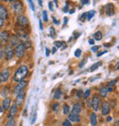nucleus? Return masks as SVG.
I'll list each match as a JSON object with an SVG mask.
<instances>
[{
	"label": "nucleus",
	"instance_id": "c9c22d12",
	"mask_svg": "<svg viewBox=\"0 0 119 126\" xmlns=\"http://www.w3.org/2000/svg\"><path fill=\"white\" fill-rule=\"evenodd\" d=\"M42 14H43V20H44V21H48V14H47V11H45V10H44L43 12H42Z\"/></svg>",
	"mask_w": 119,
	"mask_h": 126
},
{
	"label": "nucleus",
	"instance_id": "37998d69",
	"mask_svg": "<svg viewBox=\"0 0 119 126\" xmlns=\"http://www.w3.org/2000/svg\"><path fill=\"white\" fill-rule=\"evenodd\" d=\"M4 26V19L0 17V28H2Z\"/></svg>",
	"mask_w": 119,
	"mask_h": 126
},
{
	"label": "nucleus",
	"instance_id": "f704fd0d",
	"mask_svg": "<svg viewBox=\"0 0 119 126\" xmlns=\"http://www.w3.org/2000/svg\"><path fill=\"white\" fill-rule=\"evenodd\" d=\"M52 110H53L54 111H58V110H59V103L52 104Z\"/></svg>",
	"mask_w": 119,
	"mask_h": 126
},
{
	"label": "nucleus",
	"instance_id": "4c0bfd02",
	"mask_svg": "<svg viewBox=\"0 0 119 126\" xmlns=\"http://www.w3.org/2000/svg\"><path fill=\"white\" fill-rule=\"evenodd\" d=\"M100 48V46H94V47H92V51H94V52H96Z\"/></svg>",
	"mask_w": 119,
	"mask_h": 126
},
{
	"label": "nucleus",
	"instance_id": "09e8293b",
	"mask_svg": "<svg viewBox=\"0 0 119 126\" xmlns=\"http://www.w3.org/2000/svg\"><path fill=\"white\" fill-rule=\"evenodd\" d=\"M98 78H100V75H97V77H95V78H92V79H90V81H94V79H98Z\"/></svg>",
	"mask_w": 119,
	"mask_h": 126
},
{
	"label": "nucleus",
	"instance_id": "9d476101",
	"mask_svg": "<svg viewBox=\"0 0 119 126\" xmlns=\"http://www.w3.org/2000/svg\"><path fill=\"white\" fill-rule=\"evenodd\" d=\"M14 54H15V52L12 49V47H10V46H6V48H5V57H6V60H11L13 56H14Z\"/></svg>",
	"mask_w": 119,
	"mask_h": 126
},
{
	"label": "nucleus",
	"instance_id": "bb28decb",
	"mask_svg": "<svg viewBox=\"0 0 119 126\" xmlns=\"http://www.w3.org/2000/svg\"><path fill=\"white\" fill-rule=\"evenodd\" d=\"M70 112V107L69 105H67V104H65L64 105V107H63V114H69Z\"/></svg>",
	"mask_w": 119,
	"mask_h": 126
},
{
	"label": "nucleus",
	"instance_id": "864d4df0",
	"mask_svg": "<svg viewBox=\"0 0 119 126\" xmlns=\"http://www.w3.org/2000/svg\"><path fill=\"white\" fill-rule=\"evenodd\" d=\"M53 22L55 23V24H57V25H59V24H60V21H58V20H56V19L54 18V17H53Z\"/></svg>",
	"mask_w": 119,
	"mask_h": 126
},
{
	"label": "nucleus",
	"instance_id": "7ed1b4c3",
	"mask_svg": "<svg viewBox=\"0 0 119 126\" xmlns=\"http://www.w3.org/2000/svg\"><path fill=\"white\" fill-rule=\"evenodd\" d=\"M14 52H15V55H16L18 58H23L24 56H25L26 47L24 46V44L20 43L19 46H17V47H15Z\"/></svg>",
	"mask_w": 119,
	"mask_h": 126
},
{
	"label": "nucleus",
	"instance_id": "4d7b16f0",
	"mask_svg": "<svg viewBox=\"0 0 119 126\" xmlns=\"http://www.w3.org/2000/svg\"><path fill=\"white\" fill-rule=\"evenodd\" d=\"M115 126H119V120H117L116 123H115Z\"/></svg>",
	"mask_w": 119,
	"mask_h": 126
},
{
	"label": "nucleus",
	"instance_id": "20e7f679",
	"mask_svg": "<svg viewBox=\"0 0 119 126\" xmlns=\"http://www.w3.org/2000/svg\"><path fill=\"white\" fill-rule=\"evenodd\" d=\"M27 84H28V82L25 81V80H22V81L19 82L18 84H17L15 87H14V90H13V93L14 94H19L20 92H23V90L26 88V86H27Z\"/></svg>",
	"mask_w": 119,
	"mask_h": 126
},
{
	"label": "nucleus",
	"instance_id": "9b49d317",
	"mask_svg": "<svg viewBox=\"0 0 119 126\" xmlns=\"http://www.w3.org/2000/svg\"><path fill=\"white\" fill-rule=\"evenodd\" d=\"M9 41H10L11 46H13V47H16L17 46H19V45L21 43V41H20V39L19 38V37L16 36V35H11L9 37Z\"/></svg>",
	"mask_w": 119,
	"mask_h": 126
},
{
	"label": "nucleus",
	"instance_id": "473e14b6",
	"mask_svg": "<svg viewBox=\"0 0 119 126\" xmlns=\"http://www.w3.org/2000/svg\"><path fill=\"white\" fill-rule=\"evenodd\" d=\"M81 50L80 48H78V49H76L75 52H74V56H75L76 58H79L81 56Z\"/></svg>",
	"mask_w": 119,
	"mask_h": 126
},
{
	"label": "nucleus",
	"instance_id": "a211bd4d",
	"mask_svg": "<svg viewBox=\"0 0 119 126\" xmlns=\"http://www.w3.org/2000/svg\"><path fill=\"white\" fill-rule=\"evenodd\" d=\"M81 111V104H80V103H75L74 105H73V107H72V111H71V112L80 115Z\"/></svg>",
	"mask_w": 119,
	"mask_h": 126
},
{
	"label": "nucleus",
	"instance_id": "5fc2aeb1",
	"mask_svg": "<svg viewBox=\"0 0 119 126\" xmlns=\"http://www.w3.org/2000/svg\"><path fill=\"white\" fill-rule=\"evenodd\" d=\"M56 50H57L56 47H53V48H52V54H54V53H55V52H56Z\"/></svg>",
	"mask_w": 119,
	"mask_h": 126
},
{
	"label": "nucleus",
	"instance_id": "412c9836",
	"mask_svg": "<svg viewBox=\"0 0 119 126\" xmlns=\"http://www.w3.org/2000/svg\"><path fill=\"white\" fill-rule=\"evenodd\" d=\"M90 123H91V125L93 126H96L97 125V119H96V114L93 112V113L90 115Z\"/></svg>",
	"mask_w": 119,
	"mask_h": 126
},
{
	"label": "nucleus",
	"instance_id": "423d86ee",
	"mask_svg": "<svg viewBox=\"0 0 119 126\" xmlns=\"http://www.w3.org/2000/svg\"><path fill=\"white\" fill-rule=\"evenodd\" d=\"M101 104V100L98 95H94L93 97V100H92V107L94 110H99V107H100Z\"/></svg>",
	"mask_w": 119,
	"mask_h": 126
},
{
	"label": "nucleus",
	"instance_id": "c756f323",
	"mask_svg": "<svg viewBox=\"0 0 119 126\" xmlns=\"http://www.w3.org/2000/svg\"><path fill=\"white\" fill-rule=\"evenodd\" d=\"M94 10H92V11H90V12L87 13V19L88 20H91L92 18H93V16H94Z\"/></svg>",
	"mask_w": 119,
	"mask_h": 126
},
{
	"label": "nucleus",
	"instance_id": "f8f14e48",
	"mask_svg": "<svg viewBox=\"0 0 119 126\" xmlns=\"http://www.w3.org/2000/svg\"><path fill=\"white\" fill-rule=\"evenodd\" d=\"M105 12H106L107 16H113L115 14V6L113 4H108L106 6H105Z\"/></svg>",
	"mask_w": 119,
	"mask_h": 126
},
{
	"label": "nucleus",
	"instance_id": "2eb2a0df",
	"mask_svg": "<svg viewBox=\"0 0 119 126\" xmlns=\"http://www.w3.org/2000/svg\"><path fill=\"white\" fill-rule=\"evenodd\" d=\"M17 112H18V106L16 104H12L10 107L9 113H8V118H13L17 114Z\"/></svg>",
	"mask_w": 119,
	"mask_h": 126
},
{
	"label": "nucleus",
	"instance_id": "6e6d98bb",
	"mask_svg": "<svg viewBox=\"0 0 119 126\" xmlns=\"http://www.w3.org/2000/svg\"><path fill=\"white\" fill-rule=\"evenodd\" d=\"M40 29H43V27H42V24H41V20H40Z\"/></svg>",
	"mask_w": 119,
	"mask_h": 126
},
{
	"label": "nucleus",
	"instance_id": "f3484780",
	"mask_svg": "<svg viewBox=\"0 0 119 126\" xmlns=\"http://www.w3.org/2000/svg\"><path fill=\"white\" fill-rule=\"evenodd\" d=\"M10 104H11V99L9 97L5 98L3 102H2V108L4 110H7L10 107Z\"/></svg>",
	"mask_w": 119,
	"mask_h": 126
},
{
	"label": "nucleus",
	"instance_id": "c03bdc74",
	"mask_svg": "<svg viewBox=\"0 0 119 126\" xmlns=\"http://www.w3.org/2000/svg\"><path fill=\"white\" fill-rule=\"evenodd\" d=\"M104 53H106V51H105V50H104V51H102V52H100V53H98V54H97V57H100V56L103 55Z\"/></svg>",
	"mask_w": 119,
	"mask_h": 126
},
{
	"label": "nucleus",
	"instance_id": "79ce46f5",
	"mask_svg": "<svg viewBox=\"0 0 119 126\" xmlns=\"http://www.w3.org/2000/svg\"><path fill=\"white\" fill-rule=\"evenodd\" d=\"M49 7H50V11H53V6H52V2H50V3H49Z\"/></svg>",
	"mask_w": 119,
	"mask_h": 126
},
{
	"label": "nucleus",
	"instance_id": "c85d7f7f",
	"mask_svg": "<svg viewBox=\"0 0 119 126\" xmlns=\"http://www.w3.org/2000/svg\"><path fill=\"white\" fill-rule=\"evenodd\" d=\"M3 91H4V92H2V95H3V96H5V97L6 98L7 94L9 93V88H8V87H5V88L3 89Z\"/></svg>",
	"mask_w": 119,
	"mask_h": 126
},
{
	"label": "nucleus",
	"instance_id": "49530a36",
	"mask_svg": "<svg viewBox=\"0 0 119 126\" xmlns=\"http://www.w3.org/2000/svg\"><path fill=\"white\" fill-rule=\"evenodd\" d=\"M63 12H68V3L66 5V6L63 8Z\"/></svg>",
	"mask_w": 119,
	"mask_h": 126
},
{
	"label": "nucleus",
	"instance_id": "ea45409f",
	"mask_svg": "<svg viewBox=\"0 0 119 126\" xmlns=\"http://www.w3.org/2000/svg\"><path fill=\"white\" fill-rule=\"evenodd\" d=\"M28 3H29V6H30V7H31V9L34 11L35 7H34V5H33V2H32V1H28Z\"/></svg>",
	"mask_w": 119,
	"mask_h": 126
},
{
	"label": "nucleus",
	"instance_id": "1a4fd4ad",
	"mask_svg": "<svg viewBox=\"0 0 119 126\" xmlns=\"http://www.w3.org/2000/svg\"><path fill=\"white\" fill-rule=\"evenodd\" d=\"M25 97H26V94L24 92H20L19 94L17 95L16 103H15L17 106H21L22 104H23V102H24V101H25Z\"/></svg>",
	"mask_w": 119,
	"mask_h": 126
},
{
	"label": "nucleus",
	"instance_id": "e2e57ef3",
	"mask_svg": "<svg viewBox=\"0 0 119 126\" xmlns=\"http://www.w3.org/2000/svg\"><path fill=\"white\" fill-rule=\"evenodd\" d=\"M74 10H75V9H72V11H70V13H71V14H72V13H74Z\"/></svg>",
	"mask_w": 119,
	"mask_h": 126
},
{
	"label": "nucleus",
	"instance_id": "ddd939ff",
	"mask_svg": "<svg viewBox=\"0 0 119 126\" xmlns=\"http://www.w3.org/2000/svg\"><path fill=\"white\" fill-rule=\"evenodd\" d=\"M80 115L78 114H75V113H72V112H70L69 113V118H68V120L70 122H72V123H79L80 122Z\"/></svg>",
	"mask_w": 119,
	"mask_h": 126
},
{
	"label": "nucleus",
	"instance_id": "b1692460",
	"mask_svg": "<svg viewBox=\"0 0 119 126\" xmlns=\"http://www.w3.org/2000/svg\"><path fill=\"white\" fill-rule=\"evenodd\" d=\"M116 83V80H112L111 82L108 83V85H107V89H108V92H113V86L115 85Z\"/></svg>",
	"mask_w": 119,
	"mask_h": 126
},
{
	"label": "nucleus",
	"instance_id": "5701e85b",
	"mask_svg": "<svg viewBox=\"0 0 119 126\" xmlns=\"http://www.w3.org/2000/svg\"><path fill=\"white\" fill-rule=\"evenodd\" d=\"M94 39H96V40H101L102 38H103V34H102V32L97 31L96 33H94Z\"/></svg>",
	"mask_w": 119,
	"mask_h": 126
},
{
	"label": "nucleus",
	"instance_id": "680f3d73",
	"mask_svg": "<svg viewBox=\"0 0 119 126\" xmlns=\"http://www.w3.org/2000/svg\"><path fill=\"white\" fill-rule=\"evenodd\" d=\"M2 111H3V108H2V106H1V105H0V113H1V112H2Z\"/></svg>",
	"mask_w": 119,
	"mask_h": 126
},
{
	"label": "nucleus",
	"instance_id": "72a5a7b5",
	"mask_svg": "<svg viewBox=\"0 0 119 126\" xmlns=\"http://www.w3.org/2000/svg\"><path fill=\"white\" fill-rule=\"evenodd\" d=\"M90 94H91V91H90V90H87V91L83 93V98H84V99H87V98L90 96Z\"/></svg>",
	"mask_w": 119,
	"mask_h": 126
},
{
	"label": "nucleus",
	"instance_id": "39448f33",
	"mask_svg": "<svg viewBox=\"0 0 119 126\" xmlns=\"http://www.w3.org/2000/svg\"><path fill=\"white\" fill-rule=\"evenodd\" d=\"M12 9L14 10V13L16 15L20 16V14L23 12V4L21 2H14L12 6Z\"/></svg>",
	"mask_w": 119,
	"mask_h": 126
},
{
	"label": "nucleus",
	"instance_id": "f03ea898",
	"mask_svg": "<svg viewBox=\"0 0 119 126\" xmlns=\"http://www.w3.org/2000/svg\"><path fill=\"white\" fill-rule=\"evenodd\" d=\"M19 38L20 39L22 44H24L26 47H31V42H30V39H29V37H28V35L27 34V32L24 31V30H22V29H19L18 30V35H17Z\"/></svg>",
	"mask_w": 119,
	"mask_h": 126
},
{
	"label": "nucleus",
	"instance_id": "3c124183",
	"mask_svg": "<svg viewBox=\"0 0 119 126\" xmlns=\"http://www.w3.org/2000/svg\"><path fill=\"white\" fill-rule=\"evenodd\" d=\"M85 62H86L85 60H82V62H81V64H80V66H79V67H80V68H82V66H83V65L85 64Z\"/></svg>",
	"mask_w": 119,
	"mask_h": 126
},
{
	"label": "nucleus",
	"instance_id": "052dcab7",
	"mask_svg": "<svg viewBox=\"0 0 119 126\" xmlns=\"http://www.w3.org/2000/svg\"><path fill=\"white\" fill-rule=\"evenodd\" d=\"M81 3L83 4V5L84 4H89V1H81Z\"/></svg>",
	"mask_w": 119,
	"mask_h": 126
},
{
	"label": "nucleus",
	"instance_id": "6e6552de",
	"mask_svg": "<svg viewBox=\"0 0 119 126\" xmlns=\"http://www.w3.org/2000/svg\"><path fill=\"white\" fill-rule=\"evenodd\" d=\"M10 76V71L8 69H5L2 71V72L0 73V82L2 83V82H5L6 81L7 79H8V78H9Z\"/></svg>",
	"mask_w": 119,
	"mask_h": 126
},
{
	"label": "nucleus",
	"instance_id": "6ab92c4d",
	"mask_svg": "<svg viewBox=\"0 0 119 126\" xmlns=\"http://www.w3.org/2000/svg\"><path fill=\"white\" fill-rule=\"evenodd\" d=\"M9 38V34H8V31H3L0 33V41L5 43Z\"/></svg>",
	"mask_w": 119,
	"mask_h": 126
},
{
	"label": "nucleus",
	"instance_id": "13d9d810",
	"mask_svg": "<svg viewBox=\"0 0 119 126\" xmlns=\"http://www.w3.org/2000/svg\"><path fill=\"white\" fill-rule=\"evenodd\" d=\"M67 22H68V18H67V17H65V18H64V25H66V24H67Z\"/></svg>",
	"mask_w": 119,
	"mask_h": 126
},
{
	"label": "nucleus",
	"instance_id": "0e129e2a",
	"mask_svg": "<svg viewBox=\"0 0 119 126\" xmlns=\"http://www.w3.org/2000/svg\"><path fill=\"white\" fill-rule=\"evenodd\" d=\"M39 4H40V6H42V1H39Z\"/></svg>",
	"mask_w": 119,
	"mask_h": 126
},
{
	"label": "nucleus",
	"instance_id": "aec40b11",
	"mask_svg": "<svg viewBox=\"0 0 119 126\" xmlns=\"http://www.w3.org/2000/svg\"><path fill=\"white\" fill-rule=\"evenodd\" d=\"M108 89H107V87H103V88H101L100 90H99V94H100V96L102 98H105L107 96V94H108Z\"/></svg>",
	"mask_w": 119,
	"mask_h": 126
},
{
	"label": "nucleus",
	"instance_id": "58836bf2",
	"mask_svg": "<svg viewBox=\"0 0 119 126\" xmlns=\"http://www.w3.org/2000/svg\"><path fill=\"white\" fill-rule=\"evenodd\" d=\"M36 119H37V112H35L34 113V116H33L32 121H31V124H34L35 122H36Z\"/></svg>",
	"mask_w": 119,
	"mask_h": 126
},
{
	"label": "nucleus",
	"instance_id": "2f4dec72",
	"mask_svg": "<svg viewBox=\"0 0 119 126\" xmlns=\"http://www.w3.org/2000/svg\"><path fill=\"white\" fill-rule=\"evenodd\" d=\"M62 126H72V123H71V122H70L68 119H66L62 123Z\"/></svg>",
	"mask_w": 119,
	"mask_h": 126
},
{
	"label": "nucleus",
	"instance_id": "bf43d9fd",
	"mask_svg": "<svg viewBox=\"0 0 119 126\" xmlns=\"http://www.w3.org/2000/svg\"><path fill=\"white\" fill-rule=\"evenodd\" d=\"M116 69V70H117V69H119V62L117 63V64H116V69Z\"/></svg>",
	"mask_w": 119,
	"mask_h": 126
},
{
	"label": "nucleus",
	"instance_id": "a878e982",
	"mask_svg": "<svg viewBox=\"0 0 119 126\" xmlns=\"http://www.w3.org/2000/svg\"><path fill=\"white\" fill-rule=\"evenodd\" d=\"M15 121H14V119L13 118H9V120H8V122L6 123V126H15Z\"/></svg>",
	"mask_w": 119,
	"mask_h": 126
},
{
	"label": "nucleus",
	"instance_id": "4be33fe9",
	"mask_svg": "<svg viewBox=\"0 0 119 126\" xmlns=\"http://www.w3.org/2000/svg\"><path fill=\"white\" fill-rule=\"evenodd\" d=\"M60 97H61V91L60 89H57L55 92H54V99L59 100V99H60Z\"/></svg>",
	"mask_w": 119,
	"mask_h": 126
},
{
	"label": "nucleus",
	"instance_id": "0eeeda50",
	"mask_svg": "<svg viewBox=\"0 0 119 126\" xmlns=\"http://www.w3.org/2000/svg\"><path fill=\"white\" fill-rule=\"evenodd\" d=\"M17 23L20 27H26L28 24V19L24 15H20V16H18V17H17Z\"/></svg>",
	"mask_w": 119,
	"mask_h": 126
},
{
	"label": "nucleus",
	"instance_id": "de8ad7c7",
	"mask_svg": "<svg viewBox=\"0 0 119 126\" xmlns=\"http://www.w3.org/2000/svg\"><path fill=\"white\" fill-rule=\"evenodd\" d=\"M2 57H3V50H2V48L0 47V60L2 59Z\"/></svg>",
	"mask_w": 119,
	"mask_h": 126
},
{
	"label": "nucleus",
	"instance_id": "f257e3e1",
	"mask_svg": "<svg viewBox=\"0 0 119 126\" xmlns=\"http://www.w3.org/2000/svg\"><path fill=\"white\" fill-rule=\"evenodd\" d=\"M28 67L25 66V65H22V66H20L19 69H17L16 73L14 75V80L17 82L22 81L28 76Z\"/></svg>",
	"mask_w": 119,
	"mask_h": 126
},
{
	"label": "nucleus",
	"instance_id": "e433bc0d",
	"mask_svg": "<svg viewBox=\"0 0 119 126\" xmlns=\"http://www.w3.org/2000/svg\"><path fill=\"white\" fill-rule=\"evenodd\" d=\"M86 17H87V13H83V14L81 16V18H80V19H81V21H84Z\"/></svg>",
	"mask_w": 119,
	"mask_h": 126
},
{
	"label": "nucleus",
	"instance_id": "a18cd8bd",
	"mask_svg": "<svg viewBox=\"0 0 119 126\" xmlns=\"http://www.w3.org/2000/svg\"><path fill=\"white\" fill-rule=\"evenodd\" d=\"M50 49H49V48H46V56H47V57H49V56H50Z\"/></svg>",
	"mask_w": 119,
	"mask_h": 126
},
{
	"label": "nucleus",
	"instance_id": "a19ab883",
	"mask_svg": "<svg viewBox=\"0 0 119 126\" xmlns=\"http://www.w3.org/2000/svg\"><path fill=\"white\" fill-rule=\"evenodd\" d=\"M81 93H82V92H81V90H80V91H78V92H77V94H76V97H77V98L79 99V98L81 97Z\"/></svg>",
	"mask_w": 119,
	"mask_h": 126
},
{
	"label": "nucleus",
	"instance_id": "dca6fc26",
	"mask_svg": "<svg viewBox=\"0 0 119 126\" xmlns=\"http://www.w3.org/2000/svg\"><path fill=\"white\" fill-rule=\"evenodd\" d=\"M7 16H8V14H7V10L3 5H0V17L3 19H6L7 18Z\"/></svg>",
	"mask_w": 119,
	"mask_h": 126
},
{
	"label": "nucleus",
	"instance_id": "603ef678",
	"mask_svg": "<svg viewBox=\"0 0 119 126\" xmlns=\"http://www.w3.org/2000/svg\"><path fill=\"white\" fill-rule=\"evenodd\" d=\"M111 121H112V117L111 116H108L106 118V122H111Z\"/></svg>",
	"mask_w": 119,
	"mask_h": 126
},
{
	"label": "nucleus",
	"instance_id": "69168bd1",
	"mask_svg": "<svg viewBox=\"0 0 119 126\" xmlns=\"http://www.w3.org/2000/svg\"><path fill=\"white\" fill-rule=\"evenodd\" d=\"M118 48H119V46H118Z\"/></svg>",
	"mask_w": 119,
	"mask_h": 126
},
{
	"label": "nucleus",
	"instance_id": "4468645a",
	"mask_svg": "<svg viewBox=\"0 0 119 126\" xmlns=\"http://www.w3.org/2000/svg\"><path fill=\"white\" fill-rule=\"evenodd\" d=\"M110 112V105L108 102L104 101L102 105V114L103 115H107Z\"/></svg>",
	"mask_w": 119,
	"mask_h": 126
},
{
	"label": "nucleus",
	"instance_id": "cd10ccee",
	"mask_svg": "<svg viewBox=\"0 0 119 126\" xmlns=\"http://www.w3.org/2000/svg\"><path fill=\"white\" fill-rule=\"evenodd\" d=\"M54 45H55V47H61V46H65V43L63 42V41H55L54 42Z\"/></svg>",
	"mask_w": 119,
	"mask_h": 126
},
{
	"label": "nucleus",
	"instance_id": "7c9ffc66",
	"mask_svg": "<svg viewBox=\"0 0 119 126\" xmlns=\"http://www.w3.org/2000/svg\"><path fill=\"white\" fill-rule=\"evenodd\" d=\"M50 37H51V38H55V37H56V33H55V29H54V28H52V27H51V28H50Z\"/></svg>",
	"mask_w": 119,
	"mask_h": 126
},
{
	"label": "nucleus",
	"instance_id": "8fccbe9b",
	"mask_svg": "<svg viewBox=\"0 0 119 126\" xmlns=\"http://www.w3.org/2000/svg\"><path fill=\"white\" fill-rule=\"evenodd\" d=\"M89 44H90V45H94V39H89Z\"/></svg>",
	"mask_w": 119,
	"mask_h": 126
},
{
	"label": "nucleus",
	"instance_id": "393cba45",
	"mask_svg": "<svg viewBox=\"0 0 119 126\" xmlns=\"http://www.w3.org/2000/svg\"><path fill=\"white\" fill-rule=\"evenodd\" d=\"M101 65H102V62H101V61H99V62L94 64V65L91 67V69H90V71H94V70H96V69H98V67L101 66Z\"/></svg>",
	"mask_w": 119,
	"mask_h": 126
}]
</instances>
